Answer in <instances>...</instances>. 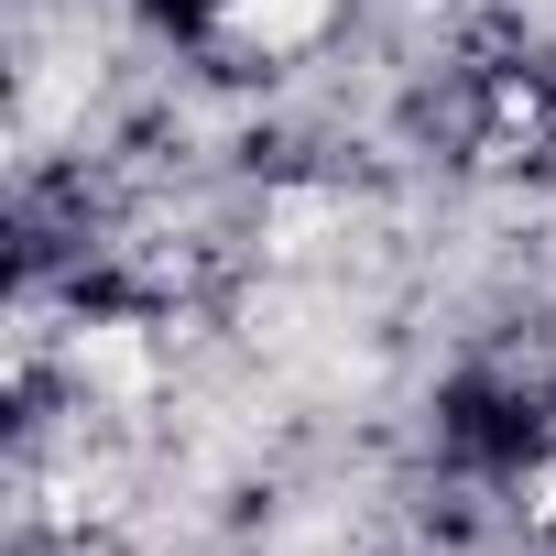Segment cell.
I'll return each instance as SVG.
<instances>
[{
    "label": "cell",
    "instance_id": "6da1fadb",
    "mask_svg": "<svg viewBox=\"0 0 556 556\" xmlns=\"http://www.w3.org/2000/svg\"><path fill=\"white\" fill-rule=\"evenodd\" d=\"M339 23H350V0H207L197 12V34L229 66H317Z\"/></svg>",
    "mask_w": 556,
    "mask_h": 556
}]
</instances>
